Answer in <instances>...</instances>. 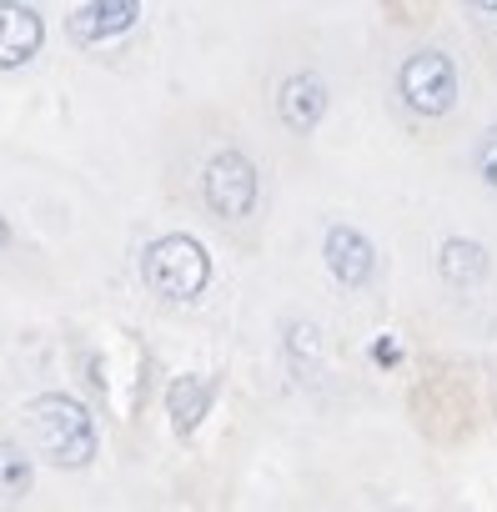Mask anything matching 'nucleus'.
<instances>
[{
	"label": "nucleus",
	"mask_w": 497,
	"mask_h": 512,
	"mask_svg": "<svg viewBox=\"0 0 497 512\" xmlns=\"http://www.w3.org/2000/svg\"><path fill=\"white\" fill-rule=\"evenodd\" d=\"M377 362H397V347L392 342H377Z\"/></svg>",
	"instance_id": "nucleus-13"
},
{
	"label": "nucleus",
	"mask_w": 497,
	"mask_h": 512,
	"mask_svg": "<svg viewBox=\"0 0 497 512\" xmlns=\"http://www.w3.org/2000/svg\"><path fill=\"white\" fill-rule=\"evenodd\" d=\"M141 16V0H91L71 16V41L91 46V41H106V36H121L131 31Z\"/></svg>",
	"instance_id": "nucleus-7"
},
{
	"label": "nucleus",
	"mask_w": 497,
	"mask_h": 512,
	"mask_svg": "<svg viewBox=\"0 0 497 512\" xmlns=\"http://www.w3.org/2000/svg\"><path fill=\"white\" fill-rule=\"evenodd\" d=\"M31 482V462L16 447H0V492H21Z\"/></svg>",
	"instance_id": "nucleus-11"
},
{
	"label": "nucleus",
	"mask_w": 497,
	"mask_h": 512,
	"mask_svg": "<svg viewBox=\"0 0 497 512\" xmlns=\"http://www.w3.org/2000/svg\"><path fill=\"white\" fill-rule=\"evenodd\" d=\"M467 6H477V11H497V0H467Z\"/></svg>",
	"instance_id": "nucleus-14"
},
{
	"label": "nucleus",
	"mask_w": 497,
	"mask_h": 512,
	"mask_svg": "<svg viewBox=\"0 0 497 512\" xmlns=\"http://www.w3.org/2000/svg\"><path fill=\"white\" fill-rule=\"evenodd\" d=\"M277 111H282V121L292 126V131H312L317 121H322V111H327V86L317 81V76H287L282 81V96H277Z\"/></svg>",
	"instance_id": "nucleus-8"
},
{
	"label": "nucleus",
	"mask_w": 497,
	"mask_h": 512,
	"mask_svg": "<svg viewBox=\"0 0 497 512\" xmlns=\"http://www.w3.org/2000/svg\"><path fill=\"white\" fill-rule=\"evenodd\" d=\"M166 407L176 417V432H191L201 422V412H206V382L201 377H176L171 392H166Z\"/></svg>",
	"instance_id": "nucleus-10"
},
{
	"label": "nucleus",
	"mask_w": 497,
	"mask_h": 512,
	"mask_svg": "<svg viewBox=\"0 0 497 512\" xmlns=\"http://www.w3.org/2000/svg\"><path fill=\"white\" fill-rule=\"evenodd\" d=\"M397 86H402V101L417 116H447L452 101H457V66L442 51H422L402 66Z\"/></svg>",
	"instance_id": "nucleus-3"
},
{
	"label": "nucleus",
	"mask_w": 497,
	"mask_h": 512,
	"mask_svg": "<svg viewBox=\"0 0 497 512\" xmlns=\"http://www.w3.org/2000/svg\"><path fill=\"white\" fill-rule=\"evenodd\" d=\"M201 191H206V206H211L216 216L236 221V216H246V211L257 206V171H252V161H246L241 151H221V156L206 166Z\"/></svg>",
	"instance_id": "nucleus-4"
},
{
	"label": "nucleus",
	"mask_w": 497,
	"mask_h": 512,
	"mask_svg": "<svg viewBox=\"0 0 497 512\" xmlns=\"http://www.w3.org/2000/svg\"><path fill=\"white\" fill-rule=\"evenodd\" d=\"M141 277H146V287H151L156 297H166V302H191V297H201L206 282H211V256H206V246L191 241V236H161V241H151L146 256H141Z\"/></svg>",
	"instance_id": "nucleus-2"
},
{
	"label": "nucleus",
	"mask_w": 497,
	"mask_h": 512,
	"mask_svg": "<svg viewBox=\"0 0 497 512\" xmlns=\"http://www.w3.org/2000/svg\"><path fill=\"white\" fill-rule=\"evenodd\" d=\"M26 422H31V437L36 447L56 462V467H81L91 462L96 452V427H91V412L71 397H41L26 407Z\"/></svg>",
	"instance_id": "nucleus-1"
},
{
	"label": "nucleus",
	"mask_w": 497,
	"mask_h": 512,
	"mask_svg": "<svg viewBox=\"0 0 497 512\" xmlns=\"http://www.w3.org/2000/svg\"><path fill=\"white\" fill-rule=\"evenodd\" d=\"M477 171H482V181L497 191V131H487V141H482V151H477Z\"/></svg>",
	"instance_id": "nucleus-12"
},
{
	"label": "nucleus",
	"mask_w": 497,
	"mask_h": 512,
	"mask_svg": "<svg viewBox=\"0 0 497 512\" xmlns=\"http://www.w3.org/2000/svg\"><path fill=\"white\" fill-rule=\"evenodd\" d=\"M482 272H487V251H482L477 241H447V246H442V277H447V282L472 287Z\"/></svg>",
	"instance_id": "nucleus-9"
},
{
	"label": "nucleus",
	"mask_w": 497,
	"mask_h": 512,
	"mask_svg": "<svg viewBox=\"0 0 497 512\" xmlns=\"http://www.w3.org/2000/svg\"><path fill=\"white\" fill-rule=\"evenodd\" d=\"M322 256H327V267H332V277H337L342 287H362V282L372 277V267H377V262H372V241H367L362 231H352V226H332Z\"/></svg>",
	"instance_id": "nucleus-6"
},
{
	"label": "nucleus",
	"mask_w": 497,
	"mask_h": 512,
	"mask_svg": "<svg viewBox=\"0 0 497 512\" xmlns=\"http://www.w3.org/2000/svg\"><path fill=\"white\" fill-rule=\"evenodd\" d=\"M41 16L21 0H0V66H26L41 51Z\"/></svg>",
	"instance_id": "nucleus-5"
},
{
	"label": "nucleus",
	"mask_w": 497,
	"mask_h": 512,
	"mask_svg": "<svg viewBox=\"0 0 497 512\" xmlns=\"http://www.w3.org/2000/svg\"><path fill=\"white\" fill-rule=\"evenodd\" d=\"M11 241V226H6V216H0V246H6Z\"/></svg>",
	"instance_id": "nucleus-15"
}]
</instances>
